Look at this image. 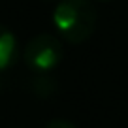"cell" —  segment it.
<instances>
[{"mask_svg": "<svg viewBox=\"0 0 128 128\" xmlns=\"http://www.w3.org/2000/svg\"><path fill=\"white\" fill-rule=\"evenodd\" d=\"M53 24L66 42L83 44L96 28V10L90 0H60L53 12Z\"/></svg>", "mask_w": 128, "mask_h": 128, "instance_id": "1", "label": "cell"}, {"mask_svg": "<svg viewBox=\"0 0 128 128\" xmlns=\"http://www.w3.org/2000/svg\"><path fill=\"white\" fill-rule=\"evenodd\" d=\"M62 44L51 34H38L30 38L23 49V60L32 72L47 74L62 62Z\"/></svg>", "mask_w": 128, "mask_h": 128, "instance_id": "2", "label": "cell"}, {"mask_svg": "<svg viewBox=\"0 0 128 128\" xmlns=\"http://www.w3.org/2000/svg\"><path fill=\"white\" fill-rule=\"evenodd\" d=\"M19 58V45L17 38L10 28L0 24V72H6Z\"/></svg>", "mask_w": 128, "mask_h": 128, "instance_id": "3", "label": "cell"}, {"mask_svg": "<svg viewBox=\"0 0 128 128\" xmlns=\"http://www.w3.org/2000/svg\"><path fill=\"white\" fill-rule=\"evenodd\" d=\"M32 92L38 96V98H49V96L55 94L56 90V81L53 77H47V76H40L32 81Z\"/></svg>", "mask_w": 128, "mask_h": 128, "instance_id": "4", "label": "cell"}, {"mask_svg": "<svg viewBox=\"0 0 128 128\" xmlns=\"http://www.w3.org/2000/svg\"><path fill=\"white\" fill-rule=\"evenodd\" d=\"M44 128H77L76 124H72L70 120H64V119H55V120H49Z\"/></svg>", "mask_w": 128, "mask_h": 128, "instance_id": "5", "label": "cell"}, {"mask_svg": "<svg viewBox=\"0 0 128 128\" xmlns=\"http://www.w3.org/2000/svg\"><path fill=\"white\" fill-rule=\"evenodd\" d=\"M96 2H108V0H96Z\"/></svg>", "mask_w": 128, "mask_h": 128, "instance_id": "6", "label": "cell"}, {"mask_svg": "<svg viewBox=\"0 0 128 128\" xmlns=\"http://www.w3.org/2000/svg\"><path fill=\"white\" fill-rule=\"evenodd\" d=\"M42 2H53V0H42Z\"/></svg>", "mask_w": 128, "mask_h": 128, "instance_id": "7", "label": "cell"}]
</instances>
